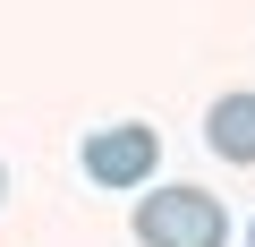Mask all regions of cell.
<instances>
[{
	"instance_id": "3957f363",
	"label": "cell",
	"mask_w": 255,
	"mask_h": 247,
	"mask_svg": "<svg viewBox=\"0 0 255 247\" xmlns=\"http://www.w3.org/2000/svg\"><path fill=\"white\" fill-rule=\"evenodd\" d=\"M204 145L221 162H255V94H221L204 111Z\"/></svg>"
},
{
	"instance_id": "277c9868",
	"label": "cell",
	"mask_w": 255,
	"mask_h": 247,
	"mask_svg": "<svg viewBox=\"0 0 255 247\" xmlns=\"http://www.w3.org/2000/svg\"><path fill=\"white\" fill-rule=\"evenodd\" d=\"M0 196H9V171H0Z\"/></svg>"
},
{
	"instance_id": "6da1fadb",
	"label": "cell",
	"mask_w": 255,
	"mask_h": 247,
	"mask_svg": "<svg viewBox=\"0 0 255 247\" xmlns=\"http://www.w3.org/2000/svg\"><path fill=\"white\" fill-rule=\"evenodd\" d=\"M136 239L145 247H230V213L204 188H153L136 205Z\"/></svg>"
},
{
	"instance_id": "5b68a950",
	"label": "cell",
	"mask_w": 255,
	"mask_h": 247,
	"mask_svg": "<svg viewBox=\"0 0 255 247\" xmlns=\"http://www.w3.org/2000/svg\"><path fill=\"white\" fill-rule=\"evenodd\" d=\"M247 247H255V222H247Z\"/></svg>"
},
{
	"instance_id": "7a4b0ae2",
	"label": "cell",
	"mask_w": 255,
	"mask_h": 247,
	"mask_svg": "<svg viewBox=\"0 0 255 247\" xmlns=\"http://www.w3.org/2000/svg\"><path fill=\"white\" fill-rule=\"evenodd\" d=\"M162 162V137L145 128V119H119V128H94L85 137V179L94 188H145Z\"/></svg>"
}]
</instances>
